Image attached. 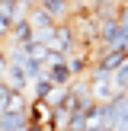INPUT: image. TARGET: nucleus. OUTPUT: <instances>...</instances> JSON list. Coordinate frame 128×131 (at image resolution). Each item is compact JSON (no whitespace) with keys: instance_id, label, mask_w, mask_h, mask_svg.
Returning a JSON list of instances; mask_svg holds the SVG:
<instances>
[{"instance_id":"obj_14","label":"nucleus","mask_w":128,"mask_h":131,"mask_svg":"<svg viewBox=\"0 0 128 131\" xmlns=\"http://www.w3.org/2000/svg\"><path fill=\"white\" fill-rule=\"evenodd\" d=\"M10 99H13V90L6 86L3 80H0V115H3L6 109H10Z\"/></svg>"},{"instance_id":"obj_5","label":"nucleus","mask_w":128,"mask_h":131,"mask_svg":"<svg viewBox=\"0 0 128 131\" xmlns=\"http://www.w3.org/2000/svg\"><path fill=\"white\" fill-rule=\"evenodd\" d=\"M3 83L13 90V93H26V86H29V74H26V67L23 64H10L6 67V77H3Z\"/></svg>"},{"instance_id":"obj_2","label":"nucleus","mask_w":128,"mask_h":131,"mask_svg":"<svg viewBox=\"0 0 128 131\" xmlns=\"http://www.w3.org/2000/svg\"><path fill=\"white\" fill-rule=\"evenodd\" d=\"M90 96H93V102H109L115 96V86H112V74H99V70H93L90 74Z\"/></svg>"},{"instance_id":"obj_7","label":"nucleus","mask_w":128,"mask_h":131,"mask_svg":"<svg viewBox=\"0 0 128 131\" xmlns=\"http://www.w3.org/2000/svg\"><path fill=\"white\" fill-rule=\"evenodd\" d=\"M29 128V112H3L0 115V131H26Z\"/></svg>"},{"instance_id":"obj_4","label":"nucleus","mask_w":128,"mask_h":131,"mask_svg":"<svg viewBox=\"0 0 128 131\" xmlns=\"http://www.w3.org/2000/svg\"><path fill=\"white\" fill-rule=\"evenodd\" d=\"M45 74H48V80L55 83V86H70V83H74V74H70L67 58H51L48 67H45Z\"/></svg>"},{"instance_id":"obj_18","label":"nucleus","mask_w":128,"mask_h":131,"mask_svg":"<svg viewBox=\"0 0 128 131\" xmlns=\"http://www.w3.org/2000/svg\"><path fill=\"white\" fill-rule=\"evenodd\" d=\"M119 131H125V128H119Z\"/></svg>"},{"instance_id":"obj_19","label":"nucleus","mask_w":128,"mask_h":131,"mask_svg":"<svg viewBox=\"0 0 128 131\" xmlns=\"http://www.w3.org/2000/svg\"><path fill=\"white\" fill-rule=\"evenodd\" d=\"M119 3H122V0H119Z\"/></svg>"},{"instance_id":"obj_8","label":"nucleus","mask_w":128,"mask_h":131,"mask_svg":"<svg viewBox=\"0 0 128 131\" xmlns=\"http://www.w3.org/2000/svg\"><path fill=\"white\" fill-rule=\"evenodd\" d=\"M48 106L55 109V112H74V96H70V90L67 86H55Z\"/></svg>"},{"instance_id":"obj_12","label":"nucleus","mask_w":128,"mask_h":131,"mask_svg":"<svg viewBox=\"0 0 128 131\" xmlns=\"http://www.w3.org/2000/svg\"><path fill=\"white\" fill-rule=\"evenodd\" d=\"M112 86H115V93H128V61L112 74Z\"/></svg>"},{"instance_id":"obj_9","label":"nucleus","mask_w":128,"mask_h":131,"mask_svg":"<svg viewBox=\"0 0 128 131\" xmlns=\"http://www.w3.org/2000/svg\"><path fill=\"white\" fill-rule=\"evenodd\" d=\"M13 42L16 45H29L32 38H35V32H32V23H29V16H19L16 23H13Z\"/></svg>"},{"instance_id":"obj_17","label":"nucleus","mask_w":128,"mask_h":131,"mask_svg":"<svg viewBox=\"0 0 128 131\" xmlns=\"http://www.w3.org/2000/svg\"><path fill=\"white\" fill-rule=\"evenodd\" d=\"M122 3H125V6H128V0H122Z\"/></svg>"},{"instance_id":"obj_10","label":"nucleus","mask_w":128,"mask_h":131,"mask_svg":"<svg viewBox=\"0 0 128 131\" xmlns=\"http://www.w3.org/2000/svg\"><path fill=\"white\" fill-rule=\"evenodd\" d=\"M51 93H55V83H51L48 77H42V80H35V83H32V99L48 102V99H51Z\"/></svg>"},{"instance_id":"obj_3","label":"nucleus","mask_w":128,"mask_h":131,"mask_svg":"<svg viewBox=\"0 0 128 131\" xmlns=\"http://www.w3.org/2000/svg\"><path fill=\"white\" fill-rule=\"evenodd\" d=\"M125 61H128V51L109 48V51H99V54L93 58V70H99V74H115Z\"/></svg>"},{"instance_id":"obj_16","label":"nucleus","mask_w":128,"mask_h":131,"mask_svg":"<svg viewBox=\"0 0 128 131\" xmlns=\"http://www.w3.org/2000/svg\"><path fill=\"white\" fill-rule=\"evenodd\" d=\"M6 67H10V58H6V48H0V80L6 77Z\"/></svg>"},{"instance_id":"obj_15","label":"nucleus","mask_w":128,"mask_h":131,"mask_svg":"<svg viewBox=\"0 0 128 131\" xmlns=\"http://www.w3.org/2000/svg\"><path fill=\"white\" fill-rule=\"evenodd\" d=\"M10 32H13V26L6 23V19H3V13H0V42H3V38H10Z\"/></svg>"},{"instance_id":"obj_11","label":"nucleus","mask_w":128,"mask_h":131,"mask_svg":"<svg viewBox=\"0 0 128 131\" xmlns=\"http://www.w3.org/2000/svg\"><path fill=\"white\" fill-rule=\"evenodd\" d=\"M87 112H90V109H74L64 131H87Z\"/></svg>"},{"instance_id":"obj_13","label":"nucleus","mask_w":128,"mask_h":131,"mask_svg":"<svg viewBox=\"0 0 128 131\" xmlns=\"http://www.w3.org/2000/svg\"><path fill=\"white\" fill-rule=\"evenodd\" d=\"M23 67H26V74H29V80H32V83L42 80V77H48V74H45V64H42V61H35V58H29Z\"/></svg>"},{"instance_id":"obj_6","label":"nucleus","mask_w":128,"mask_h":131,"mask_svg":"<svg viewBox=\"0 0 128 131\" xmlns=\"http://www.w3.org/2000/svg\"><path fill=\"white\" fill-rule=\"evenodd\" d=\"M35 6H42L55 23H67V13H70V0H35Z\"/></svg>"},{"instance_id":"obj_1","label":"nucleus","mask_w":128,"mask_h":131,"mask_svg":"<svg viewBox=\"0 0 128 131\" xmlns=\"http://www.w3.org/2000/svg\"><path fill=\"white\" fill-rule=\"evenodd\" d=\"M45 48L51 51V58H70L77 51V32L70 23H58L55 26V35H51V42L45 45Z\"/></svg>"}]
</instances>
